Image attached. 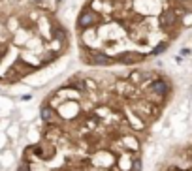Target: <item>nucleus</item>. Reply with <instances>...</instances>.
<instances>
[{
	"label": "nucleus",
	"mask_w": 192,
	"mask_h": 171,
	"mask_svg": "<svg viewBox=\"0 0 192 171\" xmlns=\"http://www.w3.org/2000/svg\"><path fill=\"white\" fill-rule=\"evenodd\" d=\"M192 28V0H85L74 23L90 68L139 66Z\"/></svg>",
	"instance_id": "1"
}]
</instances>
